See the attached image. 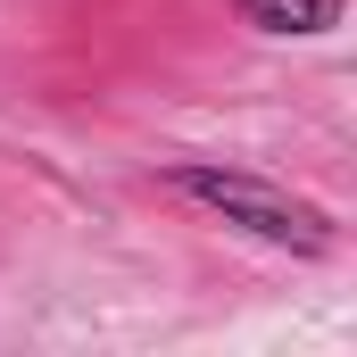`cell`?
<instances>
[{
	"mask_svg": "<svg viewBox=\"0 0 357 357\" xmlns=\"http://www.w3.org/2000/svg\"><path fill=\"white\" fill-rule=\"evenodd\" d=\"M250 33H266V42H324L341 17H349V0H225Z\"/></svg>",
	"mask_w": 357,
	"mask_h": 357,
	"instance_id": "cell-2",
	"label": "cell"
},
{
	"mask_svg": "<svg viewBox=\"0 0 357 357\" xmlns=\"http://www.w3.org/2000/svg\"><path fill=\"white\" fill-rule=\"evenodd\" d=\"M158 183H167L175 199H191L199 216H216L225 233H250V241H266V250H291V258H333V241H341L333 208H316V199H299V191H282V183L250 175V167L175 158Z\"/></svg>",
	"mask_w": 357,
	"mask_h": 357,
	"instance_id": "cell-1",
	"label": "cell"
}]
</instances>
